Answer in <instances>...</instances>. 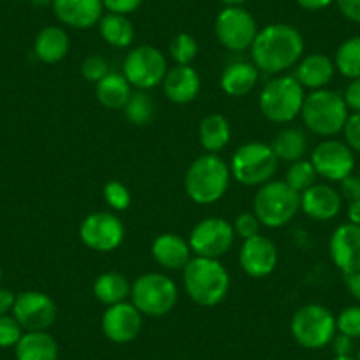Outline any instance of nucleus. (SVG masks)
Returning <instances> with one entry per match:
<instances>
[{"instance_id":"nucleus-30","label":"nucleus","mask_w":360,"mask_h":360,"mask_svg":"<svg viewBox=\"0 0 360 360\" xmlns=\"http://www.w3.org/2000/svg\"><path fill=\"white\" fill-rule=\"evenodd\" d=\"M270 148L274 150L276 158L279 161L295 162L302 159L304 154H306L307 138L297 127H286V129H281L276 134L272 143H270Z\"/></svg>"},{"instance_id":"nucleus-24","label":"nucleus","mask_w":360,"mask_h":360,"mask_svg":"<svg viewBox=\"0 0 360 360\" xmlns=\"http://www.w3.org/2000/svg\"><path fill=\"white\" fill-rule=\"evenodd\" d=\"M258 83V68L249 62H233L221 75V89L231 98H244Z\"/></svg>"},{"instance_id":"nucleus-32","label":"nucleus","mask_w":360,"mask_h":360,"mask_svg":"<svg viewBox=\"0 0 360 360\" xmlns=\"http://www.w3.org/2000/svg\"><path fill=\"white\" fill-rule=\"evenodd\" d=\"M335 69L349 79L360 78V36L349 37L335 53Z\"/></svg>"},{"instance_id":"nucleus-13","label":"nucleus","mask_w":360,"mask_h":360,"mask_svg":"<svg viewBox=\"0 0 360 360\" xmlns=\"http://www.w3.org/2000/svg\"><path fill=\"white\" fill-rule=\"evenodd\" d=\"M124 224L115 214L94 212L83 219L79 238L89 249L99 252L115 251L124 240Z\"/></svg>"},{"instance_id":"nucleus-26","label":"nucleus","mask_w":360,"mask_h":360,"mask_svg":"<svg viewBox=\"0 0 360 360\" xmlns=\"http://www.w3.org/2000/svg\"><path fill=\"white\" fill-rule=\"evenodd\" d=\"M16 360H57V341L46 330L25 332L18 341Z\"/></svg>"},{"instance_id":"nucleus-34","label":"nucleus","mask_w":360,"mask_h":360,"mask_svg":"<svg viewBox=\"0 0 360 360\" xmlns=\"http://www.w3.org/2000/svg\"><path fill=\"white\" fill-rule=\"evenodd\" d=\"M316 176L318 173L316 169H314L313 162L299 159V161L292 162V166L286 169L285 182L300 195V193H304L306 189H309L311 186L316 184Z\"/></svg>"},{"instance_id":"nucleus-43","label":"nucleus","mask_w":360,"mask_h":360,"mask_svg":"<svg viewBox=\"0 0 360 360\" xmlns=\"http://www.w3.org/2000/svg\"><path fill=\"white\" fill-rule=\"evenodd\" d=\"M342 98H345V103L346 106H348V110H352L353 113H360V78L352 79V82H349V85L346 86Z\"/></svg>"},{"instance_id":"nucleus-37","label":"nucleus","mask_w":360,"mask_h":360,"mask_svg":"<svg viewBox=\"0 0 360 360\" xmlns=\"http://www.w3.org/2000/svg\"><path fill=\"white\" fill-rule=\"evenodd\" d=\"M335 327L339 334H345L352 339H360V306H349L339 313L335 318Z\"/></svg>"},{"instance_id":"nucleus-1","label":"nucleus","mask_w":360,"mask_h":360,"mask_svg":"<svg viewBox=\"0 0 360 360\" xmlns=\"http://www.w3.org/2000/svg\"><path fill=\"white\" fill-rule=\"evenodd\" d=\"M302 53V34L286 23H272L259 30L251 46L252 64L269 75H279L297 65Z\"/></svg>"},{"instance_id":"nucleus-20","label":"nucleus","mask_w":360,"mask_h":360,"mask_svg":"<svg viewBox=\"0 0 360 360\" xmlns=\"http://www.w3.org/2000/svg\"><path fill=\"white\" fill-rule=\"evenodd\" d=\"M342 198L327 184H314L300 193V210L314 221H330L341 210Z\"/></svg>"},{"instance_id":"nucleus-23","label":"nucleus","mask_w":360,"mask_h":360,"mask_svg":"<svg viewBox=\"0 0 360 360\" xmlns=\"http://www.w3.org/2000/svg\"><path fill=\"white\" fill-rule=\"evenodd\" d=\"M335 72V64L321 53H311L300 58L295 68V79L304 89L320 90L332 82Z\"/></svg>"},{"instance_id":"nucleus-36","label":"nucleus","mask_w":360,"mask_h":360,"mask_svg":"<svg viewBox=\"0 0 360 360\" xmlns=\"http://www.w3.org/2000/svg\"><path fill=\"white\" fill-rule=\"evenodd\" d=\"M103 196L105 202L112 207L113 210H126L131 205V193L122 182L119 180H110L103 188Z\"/></svg>"},{"instance_id":"nucleus-45","label":"nucleus","mask_w":360,"mask_h":360,"mask_svg":"<svg viewBox=\"0 0 360 360\" xmlns=\"http://www.w3.org/2000/svg\"><path fill=\"white\" fill-rule=\"evenodd\" d=\"M335 4L345 18L360 23V0H335Z\"/></svg>"},{"instance_id":"nucleus-33","label":"nucleus","mask_w":360,"mask_h":360,"mask_svg":"<svg viewBox=\"0 0 360 360\" xmlns=\"http://www.w3.org/2000/svg\"><path fill=\"white\" fill-rule=\"evenodd\" d=\"M124 113L134 126H147L154 119L155 103L147 90H136L131 94L127 105L124 106Z\"/></svg>"},{"instance_id":"nucleus-39","label":"nucleus","mask_w":360,"mask_h":360,"mask_svg":"<svg viewBox=\"0 0 360 360\" xmlns=\"http://www.w3.org/2000/svg\"><path fill=\"white\" fill-rule=\"evenodd\" d=\"M106 75H110V65L99 55L85 58L82 64V76L90 83H99Z\"/></svg>"},{"instance_id":"nucleus-35","label":"nucleus","mask_w":360,"mask_h":360,"mask_svg":"<svg viewBox=\"0 0 360 360\" xmlns=\"http://www.w3.org/2000/svg\"><path fill=\"white\" fill-rule=\"evenodd\" d=\"M169 53L176 65H191V62L198 55V43L191 34H176L169 43Z\"/></svg>"},{"instance_id":"nucleus-41","label":"nucleus","mask_w":360,"mask_h":360,"mask_svg":"<svg viewBox=\"0 0 360 360\" xmlns=\"http://www.w3.org/2000/svg\"><path fill=\"white\" fill-rule=\"evenodd\" d=\"M342 134H345V143L352 150L360 152V113L348 115L345 127H342Z\"/></svg>"},{"instance_id":"nucleus-22","label":"nucleus","mask_w":360,"mask_h":360,"mask_svg":"<svg viewBox=\"0 0 360 360\" xmlns=\"http://www.w3.org/2000/svg\"><path fill=\"white\" fill-rule=\"evenodd\" d=\"M152 258L166 270H184L191 262V245L175 233H162L152 244Z\"/></svg>"},{"instance_id":"nucleus-3","label":"nucleus","mask_w":360,"mask_h":360,"mask_svg":"<svg viewBox=\"0 0 360 360\" xmlns=\"http://www.w3.org/2000/svg\"><path fill=\"white\" fill-rule=\"evenodd\" d=\"M230 166L217 154H205L191 162L184 179L189 198L200 205H210L221 200L230 186Z\"/></svg>"},{"instance_id":"nucleus-42","label":"nucleus","mask_w":360,"mask_h":360,"mask_svg":"<svg viewBox=\"0 0 360 360\" xmlns=\"http://www.w3.org/2000/svg\"><path fill=\"white\" fill-rule=\"evenodd\" d=\"M143 0H103V6L115 15H129L141 6Z\"/></svg>"},{"instance_id":"nucleus-27","label":"nucleus","mask_w":360,"mask_h":360,"mask_svg":"<svg viewBox=\"0 0 360 360\" xmlns=\"http://www.w3.org/2000/svg\"><path fill=\"white\" fill-rule=\"evenodd\" d=\"M133 90L126 76L119 72H110L99 83H96V96L98 101L108 110H124L129 101Z\"/></svg>"},{"instance_id":"nucleus-5","label":"nucleus","mask_w":360,"mask_h":360,"mask_svg":"<svg viewBox=\"0 0 360 360\" xmlns=\"http://www.w3.org/2000/svg\"><path fill=\"white\" fill-rule=\"evenodd\" d=\"M304 86L295 76H279L263 86L258 105L263 117L274 124H288L302 112Z\"/></svg>"},{"instance_id":"nucleus-17","label":"nucleus","mask_w":360,"mask_h":360,"mask_svg":"<svg viewBox=\"0 0 360 360\" xmlns=\"http://www.w3.org/2000/svg\"><path fill=\"white\" fill-rule=\"evenodd\" d=\"M141 313L133 306V302H120L115 306H110L105 311L101 320L103 334L110 341L117 345L131 342L138 338L141 332Z\"/></svg>"},{"instance_id":"nucleus-9","label":"nucleus","mask_w":360,"mask_h":360,"mask_svg":"<svg viewBox=\"0 0 360 360\" xmlns=\"http://www.w3.org/2000/svg\"><path fill=\"white\" fill-rule=\"evenodd\" d=\"M335 330V316L320 304H306L292 318L293 338L307 349H320L330 345Z\"/></svg>"},{"instance_id":"nucleus-40","label":"nucleus","mask_w":360,"mask_h":360,"mask_svg":"<svg viewBox=\"0 0 360 360\" xmlns=\"http://www.w3.org/2000/svg\"><path fill=\"white\" fill-rule=\"evenodd\" d=\"M231 226H233L235 235H238L242 240H248V238L259 235L262 223H259L255 212H242L240 216H237V219H235V223Z\"/></svg>"},{"instance_id":"nucleus-16","label":"nucleus","mask_w":360,"mask_h":360,"mask_svg":"<svg viewBox=\"0 0 360 360\" xmlns=\"http://www.w3.org/2000/svg\"><path fill=\"white\" fill-rule=\"evenodd\" d=\"M278 249L270 238L256 235L242 244L238 262L249 278L263 279L274 272L278 265Z\"/></svg>"},{"instance_id":"nucleus-54","label":"nucleus","mask_w":360,"mask_h":360,"mask_svg":"<svg viewBox=\"0 0 360 360\" xmlns=\"http://www.w3.org/2000/svg\"><path fill=\"white\" fill-rule=\"evenodd\" d=\"M355 360H360V349H359V353H356V359Z\"/></svg>"},{"instance_id":"nucleus-15","label":"nucleus","mask_w":360,"mask_h":360,"mask_svg":"<svg viewBox=\"0 0 360 360\" xmlns=\"http://www.w3.org/2000/svg\"><path fill=\"white\" fill-rule=\"evenodd\" d=\"M314 169L323 179L332 182H341L345 176L352 175L355 158L353 150L346 143L338 140H325L311 154Z\"/></svg>"},{"instance_id":"nucleus-47","label":"nucleus","mask_w":360,"mask_h":360,"mask_svg":"<svg viewBox=\"0 0 360 360\" xmlns=\"http://www.w3.org/2000/svg\"><path fill=\"white\" fill-rule=\"evenodd\" d=\"M15 293L9 292L6 288H0V316H6L9 311H13V306H15Z\"/></svg>"},{"instance_id":"nucleus-14","label":"nucleus","mask_w":360,"mask_h":360,"mask_svg":"<svg viewBox=\"0 0 360 360\" xmlns=\"http://www.w3.org/2000/svg\"><path fill=\"white\" fill-rule=\"evenodd\" d=\"M13 316L27 332L46 330L57 320V304L43 292H23L16 297Z\"/></svg>"},{"instance_id":"nucleus-25","label":"nucleus","mask_w":360,"mask_h":360,"mask_svg":"<svg viewBox=\"0 0 360 360\" xmlns=\"http://www.w3.org/2000/svg\"><path fill=\"white\" fill-rule=\"evenodd\" d=\"M69 37L60 27H44L34 41V53L44 64H57L68 55Z\"/></svg>"},{"instance_id":"nucleus-19","label":"nucleus","mask_w":360,"mask_h":360,"mask_svg":"<svg viewBox=\"0 0 360 360\" xmlns=\"http://www.w3.org/2000/svg\"><path fill=\"white\" fill-rule=\"evenodd\" d=\"M53 13L64 25L90 29L103 18V0H53Z\"/></svg>"},{"instance_id":"nucleus-49","label":"nucleus","mask_w":360,"mask_h":360,"mask_svg":"<svg viewBox=\"0 0 360 360\" xmlns=\"http://www.w3.org/2000/svg\"><path fill=\"white\" fill-rule=\"evenodd\" d=\"M334 0H297V4L307 11H321V9L328 8Z\"/></svg>"},{"instance_id":"nucleus-21","label":"nucleus","mask_w":360,"mask_h":360,"mask_svg":"<svg viewBox=\"0 0 360 360\" xmlns=\"http://www.w3.org/2000/svg\"><path fill=\"white\" fill-rule=\"evenodd\" d=\"M161 85L169 101L175 105H188L196 99L202 82H200V75L195 68L175 65V68L168 69Z\"/></svg>"},{"instance_id":"nucleus-52","label":"nucleus","mask_w":360,"mask_h":360,"mask_svg":"<svg viewBox=\"0 0 360 360\" xmlns=\"http://www.w3.org/2000/svg\"><path fill=\"white\" fill-rule=\"evenodd\" d=\"M221 2L226 6H240V4H244L245 0H221Z\"/></svg>"},{"instance_id":"nucleus-10","label":"nucleus","mask_w":360,"mask_h":360,"mask_svg":"<svg viewBox=\"0 0 360 360\" xmlns=\"http://www.w3.org/2000/svg\"><path fill=\"white\" fill-rule=\"evenodd\" d=\"M166 57L154 46H138L124 60V76L136 90H148L161 85L168 72Z\"/></svg>"},{"instance_id":"nucleus-8","label":"nucleus","mask_w":360,"mask_h":360,"mask_svg":"<svg viewBox=\"0 0 360 360\" xmlns=\"http://www.w3.org/2000/svg\"><path fill=\"white\" fill-rule=\"evenodd\" d=\"M179 299L176 285L165 274L148 272L140 276L131 285V300L133 306L147 316H162L175 307Z\"/></svg>"},{"instance_id":"nucleus-28","label":"nucleus","mask_w":360,"mask_h":360,"mask_svg":"<svg viewBox=\"0 0 360 360\" xmlns=\"http://www.w3.org/2000/svg\"><path fill=\"white\" fill-rule=\"evenodd\" d=\"M200 143L205 148L209 154H217L223 150L231 138V127L226 117L219 115V113H212V115L203 117L200 122L198 129Z\"/></svg>"},{"instance_id":"nucleus-18","label":"nucleus","mask_w":360,"mask_h":360,"mask_svg":"<svg viewBox=\"0 0 360 360\" xmlns=\"http://www.w3.org/2000/svg\"><path fill=\"white\" fill-rule=\"evenodd\" d=\"M328 251L334 265L342 276L360 270V226L352 223L341 224L332 233Z\"/></svg>"},{"instance_id":"nucleus-48","label":"nucleus","mask_w":360,"mask_h":360,"mask_svg":"<svg viewBox=\"0 0 360 360\" xmlns=\"http://www.w3.org/2000/svg\"><path fill=\"white\" fill-rule=\"evenodd\" d=\"M345 285L348 288V292L352 293L353 299H356L360 302V270L359 272H353V274H346Z\"/></svg>"},{"instance_id":"nucleus-2","label":"nucleus","mask_w":360,"mask_h":360,"mask_svg":"<svg viewBox=\"0 0 360 360\" xmlns=\"http://www.w3.org/2000/svg\"><path fill=\"white\" fill-rule=\"evenodd\" d=\"M184 288L195 304L214 307L226 297L230 276L217 259L196 256L184 266Z\"/></svg>"},{"instance_id":"nucleus-6","label":"nucleus","mask_w":360,"mask_h":360,"mask_svg":"<svg viewBox=\"0 0 360 360\" xmlns=\"http://www.w3.org/2000/svg\"><path fill=\"white\" fill-rule=\"evenodd\" d=\"M252 207L263 226L281 228L300 210V195L285 180H270L259 186Z\"/></svg>"},{"instance_id":"nucleus-38","label":"nucleus","mask_w":360,"mask_h":360,"mask_svg":"<svg viewBox=\"0 0 360 360\" xmlns=\"http://www.w3.org/2000/svg\"><path fill=\"white\" fill-rule=\"evenodd\" d=\"M23 335V327L15 316H0V348H11L18 345Z\"/></svg>"},{"instance_id":"nucleus-51","label":"nucleus","mask_w":360,"mask_h":360,"mask_svg":"<svg viewBox=\"0 0 360 360\" xmlns=\"http://www.w3.org/2000/svg\"><path fill=\"white\" fill-rule=\"evenodd\" d=\"M25 2H30L34 6H50L53 4V0H25Z\"/></svg>"},{"instance_id":"nucleus-55","label":"nucleus","mask_w":360,"mask_h":360,"mask_svg":"<svg viewBox=\"0 0 360 360\" xmlns=\"http://www.w3.org/2000/svg\"><path fill=\"white\" fill-rule=\"evenodd\" d=\"M0 281H2V269H0Z\"/></svg>"},{"instance_id":"nucleus-44","label":"nucleus","mask_w":360,"mask_h":360,"mask_svg":"<svg viewBox=\"0 0 360 360\" xmlns=\"http://www.w3.org/2000/svg\"><path fill=\"white\" fill-rule=\"evenodd\" d=\"M341 198L355 202L360 198V176L348 175L341 180Z\"/></svg>"},{"instance_id":"nucleus-4","label":"nucleus","mask_w":360,"mask_h":360,"mask_svg":"<svg viewBox=\"0 0 360 360\" xmlns=\"http://www.w3.org/2000/svg\"><path fill=\"white\" fill-rule=\"evenodd\" d=\"M300 115L311 133L330 138L341 133L349 115V110L342 94L335 90L320 89L313 90L309 96H306Z\"/></svg>"},{"instance_id":"nucleus-12","label":"nucleus","mask_w":360,"mask_h":360,"mask_svg":"<svg viewBox=\"0 0 360 360\" xmlns=\"http://www.w3.org/2000/svg\"><path fill=\"white\" fill-rule=\"evenodd\" d=\"M235 240L233 226L221 217H207L193 228L189 245L196 256L217 259L226 255Z\"/></svg>"},{"instance_id":"nucleus-53","label":"nucleus","mask_w":360,"mask_h":360,"mask_svg":"<svg viewBox=\"0 0 360 360\" xmlns=\"http://www.w3.org/2000/svg\"><path fill=\"white\" fill-rule=\"evenodd\" d=\"M332 360H355V359H353V356H349V355H335Z\"/></svg>"},{"instance_id":"nucleus-29","label":"nucleus","mask_w":360,"mask_h":360,"mask_svg":"<svg viewBox=\"0 0 360 360\" xmlns=\"http://www.w3.org/2000/svg\"><path fill=\"white\" fill-rule=\"evenodd\" d=\"M94 295L105 306H115L131 297V285L126 276L119 272H105L96 279Z\"/></svg>"},{"instance_id":"nucleus-50","label":"nucleus","mask_w":360,"mask_h":360,"mask_svg":"<svg viewBox=\"0 0 360 360\" xmlns=\"http://www.w3.org/2000/svg\"><path fill=\"white\" fill-rule=\"evenodd\" d=\"M348 219L352 224L360 226V198L355 202H349L348 205Z\"/></svg>"},{"instance_id":"nucleus-7","label":"nucleus","mask_w":360,"mask_h":360,"mask_svg":"<svg viewBox=\"0 0 360 360\" xmlns=\"http://www.w3.org/2000/svg\"><path fill=\"white\" fill-rule=\"evenodd\" d=\"M279 159L276 158L270 145L262 141H251L238 148L231 158L230 172L238 184L263 186L272 180L278 169Z\"/></svg>"},{"instance_id":"nucleus-46","label":"nucleus","mask_w":360,"mask_h":360,"mask_svg":"<svg viewBox=\"0 0 360 360\" xmlns=\"http://www.w3.org/2000/svg\"><path fill=\"white\" fill-rule=\"evenodd\" d=\"M332 348L335 355H349L353 349V339L345 334H338L332 339Z\"/></svg>"},{"instance_id":"nucleus-11","label":"nucleus","mask_w":360,"mask_h":360,"mask_svg":"<svg viewBox=\"0 0 360 360\" xmlns=\"http://www.w3.org/2000/svg\"><path fill=\"white\" fill-rule=\"evenodd\" d=\"M258 34L255 18L240 6H226L216 18V37L226 50L244 51Z\"/></svg>"},{"instance_id":"nucleus-31","label":"nucleus","mask_w":360,"mask_h":360,"mask_svg":"<svg viewBox=\"0 0 360 360\" xmlns=\"http://www.w3.org/2000/svg\"><path fill=\"white\" fill-rule=\"evenodd\" d=\"M99 32L113 48H127L134 41V27L127 16L108 13L99 20Z\"/></svg>"}]
</instances>
